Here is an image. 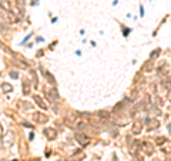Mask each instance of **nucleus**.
<instances>
[{"mask_svg": "<svg viewBox=\"0 0 171 161\" xmlns=\"http://www.w3.org/2000/svg\"><path fill=\"white\" fill-rule=\"evenodd\" d=\"M64 124L70 128H74L77 131H84V133H86V130L90 128L89 123L84 121L83 118L77 117V115H67V117H64Z\"/></svg>", "mask_w": 171, "mask_h": 161, "instance_id": "f257e3e1", "label": "nucleus"}, {"mask_svg": "<svg viewBox=\"0 0 171 161\" xmlns=\"http://www.w3.org/2000/svg\"><path fill=\"white\" fill-rule=\"evenodd\" d=\"M138 151L143 153L144 155L147 157H153L155 153V144L151 141H148V140H144V141H140V144H138Z\"/></svg>", "mask_w": 171, "mask_h": 161, "instance_id": "f03ea898", "label": "nucleus"}, {"mask_svg": "<svg viewBox=\"0 0 171 161\" xmlns=\"http://www.w3.org/2000/svg\"><path fill=\"white\" fill-rule=\"evenodd\" d=\"M144 127L147 131H154L161 127V123L157 117H145L144 118Z\"/></svg>", "mask_w": 171, "mask_h": 161, "instance_id": "7ed1b4c3", "label": "nucleus"}, {"mask_svg": "<svg viewBox=\"0 0 171 161\" xmlns=\"http://www.w3.org/2000/svg\"><path fill=\"white\" fill-rule=\"evenodd\" d=\"M155 74L160 77V79H164V77H168L170 74V66L167 61H160V64L155 67Z\"/></svg>", "mask_w": 171, "mask_h": 161, "instance_id": "20e7f679", "label": "nucleus"}, {"mask_svg": "<svg viewBox=\"0 0 171 161\" xmlns=\"http://www.w3.org/2000/svg\"><path fill=\"white\" fill-rule=\"evenodd\" d=\"M143 125H144V121L143 120H134L131 124V134L133 135H140L143 133Z\"/></svg>", "mask_w": 171, "mask_h": 161, "instance_id": "39448f33", "label": "nucleus"}, {"mask_svg": "<svg viewBox=\"0 0 171 161\" xmlns=\"http://www.w3.org/2000/svg\"><path fill=\"white\" fill-rule=\"evenodd\" d=\"M76 141H77L80 145H83V147H86V145L90 144V138L87 137L84 133H80V131L76 133Z\"/></svg>", "mask_w": 171, "mask_h": 161, "instance_id": "423d86ee", "label": "nucleus"}, {"mask_svg": "<svg viewBox=\"0 0 171 161\" xmlns=\"http://www.w3.org/2000/svg\"><path fill=\"white\" fill-rule=\"evenodd\" d=\"M155 70V64H154V61L153 60H145L144 63H143V66H141V70L140 71L143 73H151V71H154Z\"/></svg>", "mask_w": 171, "mask_h": 161, "instance_id": "0eeeda50", "label": "nucleus"}, {"mask_svg": "<svg viewBox=\"0 0 171 161\" xmlns=\"http://www.w3.org/2000/svg\"><path fill=\"white\" fill-rule=\"evenodd\" d=\"M33 120L36 121L37 124H46L48 121V115H46L44 113H40V111H37V113L33 114Z\"/></svg>", "mask_w": 171, "mask_h": 161, "instance_id": "6e6552de", "label": "nucleus"}, {"mask_svg": "<svg viewBox=\"0 0 171 161\" xmlns=\"http://www.w3.org/2000/svg\"><path fill=\"white\" fill-rule=\"evenodd\" d=\"M44 91H46V96L48 101H56L58 99V93L56 89H48V87H44Z\"/></svg>", "mask_w": 171, "mask_h": 161, "instance_id": "1a4fd4ad", "label": "nucleus"}, {"mask_svg": "<svg viewBox=\"0 0 171 161\" xmlns=\"http://www.w3.org/2000/svg\"><path fill=\"white\" fill-rule=\"evenodd\" d=\"M3 143H4V147H12L13 143H14V133L13 131H7L4 135V138H3Z\"/></svg>", "mask_w": 171, "mask_h": 161, "instance_id": "9d476101", "label": "nucleus"}, {"mask_svg": "<svg viewBox=\"0 0 171 161\" xmlns=\"http://www.w3.org/2000/svg\"><path fill=\"white\" fill-rule=\"evenodd\" d=\"M160 151H161L165 157H171V140L170 138L165 141V144L160 147Z\"/></svg>", "mask_w": 171, "mask_h": 161, "instance_id": "9b49d317", "label": "nucleus"}, {"mask_svg": "<svg viewBox=\"0 0 171 161\" xmlns=\"http://www.w3.org/2000/svg\"><path fill=\"white\" fill-rule=\"evenodd\" d=\"M43 134L46 135L47 140H56V138H57V131H56L54 128H50V127L44 128V130H43Z\"/></svg>", "mask_w": 171, "mask_h": 161, "instance_id": "f8f14e48", "label": "nucleus"}, {"mask_svg": "<svg viewBox=\"0 0 171 161\" xmlns=\"http://www.w3.org/2000/svg\"><path fill=\"white\" fill-rule=\"evenodd\" d=\"M3 17H4V20H6V22H9V23H16L17 20H19L17 14H16V13H13V12H4V13H3Z\"/></svg>", "mask_w": 171, "mask_h": 161, "instance_id": "ddd939ff", "label": "nucleus"}, {"mask_svg": "<svg viewBox=\"0 0 171 161\" xmlns=\"http://www.w3.org/2000/svg\"><path fill=\"white\" fill-rule=\"evenodd\" d=\"M13 56H16V64L19 66V67H22V69H29V63H27L24 58L22 57V56H19V54H13Z\"/></svg>", "mask_w": 171, "mask_h": 161, "instance_id": "4468645a", "label": "nucleus"}, {"mask_svg": "<svg viewBox=\"0 0 171 161\" xmlns=\"http://www.w3.org/2000/svg\"><path fill=\"white\" fill-rule=\"evenodd\" d=\"M0 7L4 10V12H12V9H13L12 0H2L0 2Z\"/></svg>", "mask_w": 171, "mask_h": 161, "instance_id": "2eb2a0df", "label": "nucleus"}, {"mask_svg": "<svg viewBox=\"0 0 171 161\" xmlns=\"http://www.w3.org/2000/svg\"><path fill=\"white\" fill-rule=\"evenodd\" d=\"M96 115H97V117H100L101 120H111V118H113V117H111V113H109L107 110H99L96 113Z\"/></svg>", "mask_w": 171, "mask_h": 161, "instance_id": "dca6fc26", "label": "nucleus"}, {"mask_svg": "<svg viewBox=\"0 0 171 161\" xmlns=\"http://www.w3.org/2000/svg\"><path fill=\"white\" fill-rule=\"evenodd\" d=\"M163 53V50H161V47H155L154 50L150 53V60H153V61H155L157 58H160V56H161Z\"/></svg>", "mask_w": 171, "mask_h": 161, "instance_id": "f3484780", "label": "nucleus"}, {"mask_svg": "<svg viewBox=\"0 0 171 161\" xmlns=\"http://www.w3.org/2000/svg\"><path fill=\"white\" fill-rule=\"evenodd\" d=\"M30 91H31L30 80H29V79H24V80H23V94H24V96H29Z\"/></svg>", "mask_w": 171, "mask_h": 161, "instance_id": "a211bd4d", "label": "nucleus"}, {"mask_svg": "<svg viewBox=\"0 0 171 161\" xmlns=\"http://www.w3.org/2000/svg\"><path fill=\"white\" fill-rule=\"evenodd\" d=\"M167 140H168V138H167L165 135H157V137H154V144L157 147H161V145L165 144Z\"/></svg>", "mask_w": 171, "mask_h": 161, "instance_id": "6ab92c4d", "label": "nucleus"}, {"mask_svg": "<svg viewBox=\"0 0 171 161\" xmlns=\"http://www.w3.org/2000/svg\"><path fill=\"white\" fill-rule=\"evenodd\" d=\"M165 101H167V100H165V99H163V97L160 96V94H155V96H154V103H155L160 108L165 106Z\"/></svg>", "mask_w": 171, "mask_h": 161, "instance_id": "aec40b11", "label": "nucleus"}, {"mask_svg": "<svg viewBox=\"0 0 171 161\" xmlns=\"http://www.w3.org/2000/svg\"><path fill=\"white\" fill-rule=\"evenodd\" d=\"M33 99H34V101H36V104H37V106H39L40 108H43V110H46V108H47V104L44 103V100L41 99L40 96H37V94H36V96H34Z\"/></svg>", "mask_w": 171, "mask_h": 161, "instance_id": "412c9836", "label": "nucleus"}, {"mask_svg": "<svg viewBox=\"0 0 171 161\" xmlns=\"http://www.w3.org/2000/svg\"><path fill=\"white\" fill-rule=\"evenodd\" d=\"M40 71L43 73V76L46 77V79H47L48 81L51 83V84H56V80H54V77H53V74H50V73H48V71H46V70H44V69H40Z\"/></svg>", "mask_w": 171, "mask_h": 161, "instance_id": "4be33fe9", "label": "nucleus"}, {"mask_svg": "<svg viewBox=\"0 0 171 161\" xmlns=\"http://www.w3.org/2000/svg\"><path fill=\"white\" fill-rule=\"evenodd\" d=\"M73 158H74V161L84 160V158H86V154L83 153V150H77V151L74 153V155H73Z\"/></svg>", "mask_w": 171, "mask_h": 161, "instance_id": "5701e85b", "label": "nucleus"}, {"mask_svg": "<svg viewBox=\"0 0 171 161\" xmlns=\"http://www.w3.org/2000/svg\"><path fill=\"white\" fill-rule=\"evenodd\" d=\"M120 27H121V31H123V36L124 37H128V34H130V31H131L130 27H125L123 23H120Z\"/></svg>", "mask_w": 171, "mask_h": 161, "instance_id": "b1692460", "label": "nucleus"}, {"mask_svg": "<svg viewBox=\"0 0 171 161\" xmlns=\"http://www.w3.org/2000/svg\"><path fill=\"white\" fill-rule=\"evenodd\" d=\"M131 161H144L143 153H137V154H134V155H131Z\"/></svg>", "mask_w": 171, "mask_h": 161, "instance_id": "393cba45", "label": "nucleus"}, {"mask_svg": "<svg viewBox=\"0 0 171 161\" xmlns=\"http://www.w3.org/2000/svg\"><path fill=\"white\" fill-rule=\"evenodd\" d=\"M2 89H3V91H4V93H10L13 90V87H12V84H9V83H3Z\"/></svg>", "mask_w": 171, "mask_h": 161, "instance_id": "a878e982", "label": "nucleus"}, {"mask_svg": "<svg viewBox=\"0 0 171 161\" xmlns=\"http://www.w3.org/2000/svg\"><path fill=\"white\" fill-rule=\"evenodd\" d=\"M30 73H31V76H33V81H34V86L37 87V84H39V83H37V74H36V71H34V70H30Z\"/></svg>", "mask_w": 171, "mask_h": 161, "instance_id": "bb28decb", "label": "nucleus"}, {"mask_svg": "<svg viewBox=\"0 0 171 161\" xmlns=\"http://www.w3.org/2000/svg\"><path fill=\"white\" fill-rule=\"evenodd\" d=\"M22 104H24V106H23V108H24V110H31V107H33L30 103H22Z\"/></svg>", "mask_w": 171, "mask_h": 161, "instance_id": "cd10ccee", "label": "nucleus"}, {"mask_svg": "<svg viewBox=\"0 0 171 161\" xmlns=\"http://www.w3.org/2000/svg\"><path fill=\"white\" fill-rule=\"evenodd\" d=\"M9 74H10V77H12V79H17V77H19V74H17L16 71H10Z\"/></svg>", "mask_w": 171, "mask_h": 161, "instance_id": "c85d7f7f", "label": "nucleus"}, {"mask_svg": "<svg viewBox=\"0 0 171 161\" xmlns=\"http://www.w3.org/2000/svg\"><path fill=\"white\" fill-rule=\"evenodd\" d=\"M165 100L168 101V103L171 104V91H167V96H165Z\"/></svg>", "mask_w": 171, "mask_h": 161, "instance_id": "c756f323", "label": "nucleus"}, {"mask_svg": "<svg viewBox=\"0 0 171 161\" xmlns=\"http://www.w3.org/2000/svg\"><path fill=\"white\" fill-rule=\"evenodd\" d=\"M140 16L144 17V7H143V4H140Z\"/></svg>", "mask_w": 171, "mask_h": 161, "instance_id": "7c9ffc66", "label": "nucleus"}, {"mask_svg": "<svg viewBox=\"0 0 171 161\" xmlns=\"http://www.w3.org/2000/svg\"><path fill=\"white\" fill-rule=\"evenodd\" d=\"M167 130H168L170 135H171V123H168V124H167Z\"/></svg>", "mask_w": 171, "mask_h": 161, "instance_id": "2f4dec72", "label": "nucleus"}, {"mask_svg": "<svg viewBox=\"0 0 171 161\" xmlns=\"http://www.w3.org/2000/svg\"><path fill=\"white\" fill-rule=\"evenodd\" d=\"M36 56H37V57H40V56H43V51H37V54H36Z\"/></svg>", "mask_w": 171, "mask_h": 161, "instance_id": "473e14b6", "label": "nucleus"}, {"mask_svg": "<svg viewBox=\"0 0 171 161\" xmlns=\"http://www.w3.org/2000/svg\"><path fill=\"white\" fill-rule=\"evenodd\" d=\"M163 161H171V157H165V158H164Z\"/></svg>", "mask_w": 171, "mask_h": 161, "instance_id": "72a5a7b5", "label": "nucleus"}, {"mask_svg": "<svg viewBox=\"0 0 171 161\" xmlns=\"http://www.w3.org/2000/svg\"><path fill=\"white\" fill-rule=\"evenodd\" d=\"M113 161H117V155H116V154H113Z\"/></svg>", "mask_w": 171, "mask_h": 161, "instance_id": "f704fd0d", "label": "nucleus"}, {"mask_svg": "<svg viewBox=\"0 0 171 161\" xmlns=\"http://www.w3.org/2000/svg\"><path fill=\"white\" fill-rule=\"evenodd\" d=\"M153 161H163V160H160V158H154Z\"/></svg>", "mask_w": 171, "mask_h": 161, "instance_id": "c9c22d12", "label": "nucleus"}, {"mask_svg": "<svg viewBox=\"0 0 171 161\" xmlns=\"http://www.w3.org/2000/svg\"><path fill=\"white\" fill-rule=\"evenodd\" d=\"M0 47H3V44H2V41H0Z\"/></svg>", "mask_w": 171, "mask_h": 161, "instance_id": "e433bc0d", "label": "nucleus"}, {"mask_svg": "<svg viewBox=\"0 0 171 161\" xmlns=\"http://www.w3.org/2000/svg\"><path fill=\"white\" fill-rule=\"evenodd\" d=\"M13 161H19V160H13Z\"/></svg>", "mask_w": 171, "mask_h": 161, "instance_id": "4c0bfd02", "label": "nucleus"}]
</instances>
